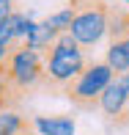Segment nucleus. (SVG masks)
I'll list each match as a JSON object with an SVG mask.
<instances>
[{
  "label": "nucleus",
  "instance_id": "nucleus-16",
  "mask_svg": "<svg viewBox=\"0 0 129 135\" xmlns=\"http://www.w3.org/2000/svg\"><path fill=\"white\" fill-rule=\"evenodd\" d=\"M126 3H129V0H126Z\"/></svg>",
  "mask_w": 129,
  "mask_h": 135
},
{
  "label": "nucleus",
  "instance_id": "nucleus-2",
  "mask_svg": "<svg viewBox=\"0 0 129 135\" xmlns=\"http://www.w3.org/2000/svg\"><path fill=\"white\" fill-rule=\"evenodd\" d=\"M0 75L6 77V83L11 85L19 99L36 94L41 88V77H44V61L36 50H30L19 41V44H11L6 55L0 58Z\"/></svg>",
  "mask_w": 129,
  "mask_h": 135
},
{
  "label": "nucleus",
  "instance_id": "nucleus-6",
  "mask_svg": "<svg viewBox=\"0 0 129 135\" xmlns=\"http://www.w3.org/2000/svg\"><path fill=\"white\" fill-rule=\"evenodd\" d=\"M96 110H102L104 119H107L110 124H115V127L129 124V85H126V80L121 75L113 77L110 85L102 91L99 108Z\"/></svg>",
  "mask_w": 129,
  "mask_h": 135
},
{
  "label": "nucleus",
  "instance_id": "nucleus-8",
  "mask_svg": "<svg viewBox=\"0 0 129 135\" xmlns=\"http://www.w3.org/2000/svg\"><path fill=\"white\" fill-rule=\"evenodd\" d=\"M33 127L39 135H74V119L71 116H36Z\"/></svg>",
  "mask_w": 129,
  "mask_h": 135
},
{
  "label": "nucleus",
  "instance_id": "nucleus-5",
  "mask_svg": "<svg viewBox=\"0 0 129 135\" xmlns=\"http://www.w3.org/2000/svg\"><path fill=\"white\" fill-rule=\"evenodd\" d=\"M104 36H110V47H107V55H104V64L118 77L129 69V11L126 8L110 6L107 33Z\"/></svg>",
  "mask_w": 129,
  "mask_h": 135
},
{
  "label": "nucleus",
  "instance_id": "nucleus-12",
  "mask_svg": "<svg viewBox=\"0 0 129 135\" xmlns=\"http://www.w3.org/2000/svg\"><path fill=\"white\" fill-rule=\"evenodd\" d=\"M47 25L55 28L58 33H69V30H71V11L63 8V11H58V14L47 17Z\"/></svg>",
  "mask_w": 129,
  "mask_h": 135
},
{
  "label": "nucleus",
  "instance_id": "nucleus-13",
  "mask_svg": "<svg viewBox=\"0 0 129 135\" xmlns=\"http://www.w3.org/2000/svg\"><path fill=\"white\" fill-rule=\"evenodd\" d=\"M11 11H14V8H11V0H0V22H3Z\"/></svg>",
  "mask_w": 129,
  "mask_h": 135
},
{
  "label": "nucleus",
  "instance_id": "nucleus-15",
  "mask_svg": "<svg viewBox=\"0 0 129 135\" xmlns=\"http://www.w3.org/2000/svg\"><path fill=\"white\" fill-rule=\"evenodd\" d=\"M11 47V44H8ZM8 47H0V58H3V55H6V50H8Z\"/></svg>",
  "mask_w": 129,
  "mask_h": 135
},
{
  "label": "nucleus",
  "instance_id": "nucleus-7",
  "mask_svg": "<svg viewBox=\"0 0 129 135\" xmlns=\"http://www.w3.org/2000/svg\"><path fill=\"white\" fill-rule=\"evenodd\" d=\"M0 135H36L33 119L19 110H0Z\"/></svg>",
  "mask_w": 129,
  "mask_h": 135
},
{
  "label": "nucleus",
  "instance_id": "nucleus-14",
  "mask_svg": "<svg viewBox=\"0 0 129 135\" xmlns=\"http://www.w3.org/2000/svg\"><path fill=\"white\" fill-rule=\"evenodd\" d=\"M121 77H124V80H126V85H129V69L124 72V75H121Z\"/></svg>",
  "mask_w": 129,
  "mask_h": 135
},
{
  "label": "nucleus",
  "instance_id": "nucleus-9",
  "mask_svg": "<svg viewBox=\"0 0 129 135\" xmlns=\"http://www.w3.org/2000/svg\"><path fill=\"white\" fill-rule=\"evenodd\" d=\"M55 39H58V30L50 28V25H47V20H44V22H39V25H33V30L28 33V39L22 41V44L30 47V50H36L39 55H44V52L52 47Z\"/></svg>",
  "mask_w": 129,
  "mask_h": 135
},
{
  "label": "nucleus",
  "instance_id": "nucleus-11",
  "mask_svg": "<svg viewBox=\"0 0 129 135\" xmlns=\"http://www.w3.org/2000/svg\"><path fill=\"white\" fill-rule=\"evenodd\" d=\"M17 17H19V11H11V14L6 17L3 22H0V47H8V44H14V28H17Z\"/></svg>",
  "mask_w": 129,
  "mask_h": 135
},
{
  "label": "nucleus",
  "instance_id": "nucleus-3",
  "mask_svg": "<svg viewBox=\"0 0 129 135\" xmlns=\"http://www.w3.org/2000/svg\"><path fill=\"white\" fill-rule=\"evenodd\" d=\"M66 8L71 11V39L82 50H91L107 33V14L110 6L104 0H69Z\"/></svg>",
  "mask_w": 129,
  "mask_h": 135
},
{
  "label": "nucleus",
  "instance_id": "nucleus-1",
  "mask_svg": "<svg viewBox=\"0 0 129 135\" xmlns=\"http://www.w3.org/2000/svg\"><path fill=\"white\" fill-rule=\"evenodd\" d=\"M44 61V77H41V88L50 94H58L69 85L80 72L88 66V55L85 50L71 39V33H58L52 47L41 55Z\"/></svg>",
  "mask_w": 129,
  "mask_h": 135
},
{
  "label": "nucleus",
  "instance_id": "nucleus-10",
  "mask_svg": "<svg viewBox=\"0 0 129 135\" xmlns=\"http://www.w3.org/2000/svg\"><path fill=\"white\" fill-rule=\"evenodd\" d=\"M19 105H22V99L11 91V85L0 75V110H19Z\"/></svg>",
  "mask_w": 129,
  "mask_h": 135
},
{
  "label": "nucleus",
  "instance_id": "nucleus-4",
  "mask_svg": "<svg viewBox=\"0 0 129 135\" xmlns=\"http://www.w3.org/2000/svg\"><path fill=\"white\" fill-rule=\"evenodd\" d=\"M113 77H115L113 69H110L104 61H88V66H85L60 94H63L74 108H80V110H96L99 108L102 91L110 85Z\"/></svg>",
  "mask_w": 129,
  "mask_h": 135
}]
</instances>
